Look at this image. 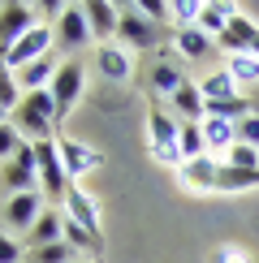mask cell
<instances>
[{
	"label": "cell",
	"instance_id": "1",
	"mask_svg": "<svg viewBox=\"0 0 259 263\" xmlns=\"http://www.w3.org/2000/svg\"><path fill=\"white\" fill-rule=\"evenodd\" d=\"M177 129L181 121L173 117V108H164L160 100H151L147 108V134H151V156H156L160 164H169V168H181V147H177Z\"/></svg>",
	"mask_w": 259,
	"mask_h": 263
},
{
	"label": "cell",
	"instance_id": "2",
	"mask_svg": "<svg viewBox=\"0 0 259 263\" xmlns=\"http://www.w3.org/2000/svg\"><path fill=\"white\" fill-rule=\"evenodd\" d=\"M160 30L151 17H143V9H138V0H125V5H117V39H121L125 52H151L160 48Z\"/></svg>",
	"mask_w": 259,
	"mask_h": 263
},
{
	"label": "cell",
	"instance_id": "3",
	"mask_svg": "<svg viewBox=\"0 0 259 263\" xmlns=\"http://www.w3.org/2000/svg\"><path fill=\"white\" fill-rule=\"evenodd\" d=\"M0 181L9 185V194H30L39 190V160H35V142L22 138V147L0 164ZM43 194V190H39Z\"/></svg>",
	"mask_w": 259,
	"mask_h": 263
},
{
	"label": "cell",
	"instance_id": "4",
	"mask_svg": "<svg viewBox=\"0 0 259 263\" xmlns=\"http://www.w3.org/2000/svg\"><path fill=\"white\" fill-rule=\"evenodd\" d=\"M82 91H86V69H82V61L78 57H69L57 69V78H52V100H57V125H65V117H69V108L82 100Z\"/></svg>",
	"mask_w": 259,
	"mask_h": 263
},
{
	"label": "cell",
	"instance_id": "5",
	"mask_svg": "<svg viewBox=\"0 0 259 263\" xmlns=\"http://www.w3.org/2000/svg\"><path fill=\"white\" fill-rule=\"evenodd\" d=\"M35 160H39V190L52 199V207H57V203H65L69 177H65V164H61L57 138H48V142H35Z\"/></svg>",
	"mask_w": 259,
	"mask_h": 263
},
{
	"label": "cell",
	"instance_id": "6",
	"mask_svg": "<svg viewBox=\"0 0 259 263\" xmlns=\"http://www.w3.org/2000/svg\"><path fill=\"white\" fill-rule=\"evenodd\" d=\"M52 39H57V26L39 22L35 30H26V35H22L13 48L5 52V65H9L13 73H17V69H26L30 61H39V57H48V52H52Z\"/></svg>",
	"mask_w": 259,
	"mask_h": 263
},
{
	"label": "cell",
	"instance_id": "7",
	"mask_svg": "<svg viewBox=\"0 0 259 263\" xmlns=\"http://www.w3.org/2000/svg\"><path fill=\"white\" fill-rule=\"evenodd\" d=\"M35 5H26V0H9V5H0V61H5V52L13 48V43L26 35V30H35Z\"/></svg>",
	"mask_w": 259,
	"mask_h": 263
},
{
	"label": "cell",
	"instance_id": "8",
	"mask_svg": "<svg viewBox=\"0 0 259 263\" xmlns=\"http://www.w3.org/2000/svg\"><path fill=\"white\" fill-rule=\"evenodd\" d=\"M86 43H91V26H86L82 5H65L61 17H57V48L73 57V52H82Z\"/></svg>",
	"mask_w": 259,
	"mask_h": 263
},
{
	"label": "cell",
	"instance_id": "9",
	"mask_svg": "<svg viewBox=\"0 0 259 263\" xmlns=\"http://www.w3.org/2000/svg\"><path fill=\"white\" fill-rule=\"evenodd\" d=\"M39 216H43V194H39V190H30V194H9L5 207H0L5 229H26V233H30V224H35Z\"/></svg>",
	"mask_w": 259,
	"mask_h": 263
},
{
	"label": "cell",
	"instance_id": "10",
	"mask_svg": "<svg viewBox=\"0 0 259 263\" xmlns=\"http://www.w3.org/2000/svg\"><path fill=\"white\" fill-rule=\"evenodd\" d=\"M57 151H61V164H65V177H86L91 168H100L104 156L95 147H82V142H73V138H57Z\"/></svg>",
	"mask_w": 259,
	"mask_h": 263
},
{
	"label": "cell",
	"instance_id": "11",
	"mask_svg": "<svg viewBox=\"0 0 259 263\" xmlns=\"http://www.w3.org/2000/svg\"><path fill=\"white\" fill-rule=\"evenodd\" d=\"M255 39H259V26L246 13H237L229 26H225V35L216 39V48H220L225 57H242V52H255Z\"/></svg>",
	"mask_w": 259,
	"mask_h": 263
},
{
	"label": "cell",
	"instance_id": "12",
	"mask_svg": "<svg viewBox=\"0 0 259 263\" xmlns=\"http://www.w3.org/2000/svg\"><path fill=\"white\" fill-rule=\"evenodd\" d=\"M57 242H65V216L57 212V207H43V216L30 224V233L22 237V246L39 250V246H57Z\"/></svg>",
	"mask_w": 259,
	"mask_h": 263
},
{
	"label": "cell",
	"instance_id": "13",
	"mask_svg": "<svg viewBox=\"0 0 259 263\" xmlns=\"http://www.w3.org/2000/svg\"><path fill=\"white\" fill-rule=\"evenodd\" d=\"M95 69H100L108 82H125L130 73H134V57H130L121 43H100V48H95Z\"/></svg>",
	"mask_w": 259,
	"mask_h": 263
},
{
	"label": "cell",
	"instance_id": "14",
	"mask_svg": "<svg viewBox=\"0 0 259 263\" xmlns=\"http://www.w3.org/2000/svg\"><path fill=\"white\" fill-rule=\"evenodd\" d=\"M169 108H173V117H177V121H203V117H208V100H203L199 82H190V78L169 95Z\"/></svg>",
	"mask_w": 259,
	"mask_h": 263
},
{
	"label": "cell",
	"instance_id": "15",
	"mask_svg": "<svg viewBox=\"0 0 259 263\" xmlns=\"http://www.w3.org/2000/svg\"><path fill=\"white\" fill-rule=\"evenodd\" d=\"M82 13H86V26H91V39L117 43V5H108V0H86Z\"/></svg>",
	"mask_w": 259,
	"mask_h": 263
},
{
	"label": "cell",
	"instance_id": "16",
	"mask_svg": "<svg viewBox=\"0 0 259 263\" xmlns=\"http://www.w3.org/2000/svg\"><path fill=\"white\" fill-rule=\"evenodd\" d=\"M173 48H177V57H190V61H212L216 52V39L212 35H203L199 26H190V30H173Z\"/></svg>",
	"mask_w": 259,
	"mask_h": 263
},
{
	"label": "cell",
	"instance_id": "17",
	"mask_svg": "<svg viewBox=\"0 0 259 263\" xmlns=\"http://www.w3.org/2000/svg\"><path fill=\"white\" fill-rule=\"evenodd\" d=\"M216 173H220V160L203 156V160H190L177 168V181L190 185V190H216Z\"/></svg>",
	"mask_w": 259,
	"mask_h": 263
},
{
	"label": "cell",
	"instance_id": "18",
	"mask_svg": "<svg viewBox=\"0 0 259 263\" xmlns=\"http://www.w3.org/2000/svg\"><path fill=\"white\" fill-rule=\"evenodd\" d=\"M57 69H61V65L52 61V52H48V57L30 61L26 69H17V86H22L26 95H30V91H48V86H52V78H57Z\"/></svg>",
	"mask_w": 259,
	"mask_h": 263
},
{
	"label": "cell",
	"instance_id": "19",
	"mask_svg": "<svg viewBox=\"0 0 259 263\" xmlns=\"http://www.w3.org/2000/svg\"><path fill=\"white\" fill-rule=\"evenodd\" d=\"M186 82V73H181V65L177 61H156L151 65V73H147V86H151V100H156V95H169L177 91V86Z\"/></svg>",
	"mask_w": 259,
	"mask_h": 263
},
{
	"label": "cell",
	"instance_id": "20",
	"mask_svg": "<svg viewBox=\"0 0 259 263\" xmlns=\"http://www.w3.org/2000/svg\"><path fill=\"white\" fill-rule=\"evenodd\" d=\"M242 13L237 5H229V0H212V5H203V13H199V30L203 35H212V39H220L225 35V26Z\"/></svg>",
	"mask_w": 259,
	"mask_h": 263
},
{
	"label": "cell",
	"instance_id": "21",
	"mask_svg": "<svg viewBox=\"0 0 259 263\" xmlns=\"http://www.w3.org/2000/svg\"><path fill=\"white\" fill-rule=\"evenodd\" d=\"M65 207H69V220H78L82 229H91V233H100V212H95V203L86 199V190H78V185L69 181V190H65Z\"/></svg>",
	"mask_w": 259,
	"mask_h": 263
},
{
	"label": "cell",
	"instance_id": "22",
	"mask_svg": "<svg viewBox=\"0 0 259 263\" xmlns=\"http://www.w3.org/2000/svg\"><path fill=\"white\" fill-rule=\"evenodd\" d=\"M255 185H259V168H233V164H220V173H216V190H220V194L255 190Z\"/></svg>",
	"mask_w": 259,
	"mask_h": 263
},
{
	"label": "cell",
	"instance_id": "23",
	"mask_svg": "<svg viewBox=\"0 0 259 263\" xmlns=\"http://www.w3.org/2000/svg\"><path fill=\"white\" fill-rule=\"evenodd\" d=\"M177 147H181V160H203L208 156V138H203V121H181L177 129Z\"/></svg>",
	"mask_w": 259,
	"mask_h": 263
},
{
	"label": "cell",
	"instance_id": "24",
	"mask_svg": "<svg viewBox=\"0 0 259 263\" xmlns=\"http://www.w3.org/2000/svg\"><path fill=\"white\" fill-rule=\"evenodd\" d=\"M225 69H229V78L237 82V91H242V86H259V57H251V52L225 57Z\"/></svg>",
	"mask_w": 259,
	"mask_h": 263
},
{
	"label": "cell",
	"instance_id": "25",
	"mask_svg": "<svg viewBox=\"0 0 259 263\" xmlns=\"http://www.w3.org/2000/svg\"><path fill=\"white\" fill-rule=\"evenodd\" d=\"M203 138H208V156H212V151H229L237 142V125L216 121V117H203Z\"/></svg>",
	"mask_w": 259,
	"mask_h": 263
},
{
	"label": "cell",
	"instance_id": "26",
	"mask_svg": "<svg viewBox=\"0 0 259 263\" xmlns=\"http://www.w3.org/2000/svg\"><path fill=\"white\" fill-rule=\"evenodd\" d=\"M199 91H203V100H237V82L229 78V69H212L208 78L199 82Z\"/></svg>",
	"mask_w": 259,
	"mask_h": 263
},
{
	"label": "cell",
	"instance_id": "27",
	"mask_svg": "<svg viewBox=\"0 0 259 263\" xmlns=\"http://www.w3.org/2000/svg\"><path fill=\"white\" fill-rule=\"evenodd\" d=\"M199 13H203V5H199V0H169L173 30H190V26H199Z\"/></svg>",
	"mask_w": 259,
	"mask_h": 263
},
{
	"label": "cell",
	"instance_id": "28",
	"mask_svg": "<svg viewBox=\"0 0 259 263\" xmlns=\"http://www.w3.org/2000/svg\"><path fill=\"white\" fill-rule=\"evenodd\" d=\"M30 263H73V246L69 242H57V246H39V250H26Z\"/></svg>",
	"mask_w": 259,
	"mask_h": 263
},
{
	"label": "cell",
	"instance_id": "29",
	"mask_svg": "<svg viewBox=\"0 0 259 263\" xmlns=\"http://www.w3.org/2000/svg\"><path fill=\"white\" fill-rule=\"evenodd\" d=\"M0 104H5L9 112H13V108L22 104V95H17V73L9 69L5 61H0Z\"/></svg>",
	"mask_w": 259,
	"mask_h": 263
},
{
	"label": "cell",
	"instance_id": "30",
	"mask_svg": "<svg viewBox=\"0 0 259 263\" xmlns=\"http://www.w3.org/2000/svg\"><path fill=\"white\" fill-rule=\"evenodd\" d=\"M225 164H233V168H259V147H246V142H233V147L225 151Z\"/></svg>",
	"mask_w": 259,
	"mask_h": 263
},
{
	"label": "cell",
	"instance_id": "31",
	"mask_svg": "<svg viewBox=\"0 0 259 263\" xmlns=\"http://www.w3.org/2000/svg\"><path fill=\"white\" fill-rule=\"evenodd\" d=\"M22 147V134H17V125L13 121H0V164H5L13 151Z\"/></svg>",
	"mask_w": 259,
	"mask_h": 263
},
{
	"label": "cell",
	"instance_id": "32",
	"mask_svg": "<svg viewBox=\"0 0 259 263\" xmlns=\"http://www.w3.org/2000/svg\"><path fill=\"white\" fill-rule=\"evenodd\" d=\"M138 9H143V17H151L156 26H173V17H169V5H164V0H138Z\"/></svg>",
	"mask_w": 259,
	"mask_h": 263
},
{
	"label": "cell",
	"instance_id": "33",
	"mask_svg": "<svg viewBox=\"0 0 259 263\" xmlns=\"http://www.w3.org/2000/svg\"><path fill=\"white\" fill-rule=\"evenodd\" d=\"M22 259H26V246L13 242L9 233H0V263H22Z\"/></svg>",
	"mask_w": 259,
	"mask_h": 263
},
{
	"label": "cell",
	"instance_id": "34",
	"mask_svg": "<svg viewBox=\"0 0 259 263\" xmlns=\"http://www.w3.org/2000/svg\"><path fill=\"white\" fill-rule=\"evenodd\" d=\"M237 142H246V147H259V117H242L237 121Z\"/></svg>",
	"mask_w": 259,
	"mask_h": 263
},
{
	"label": "cell",
	"instance_id": "35",
	"mask_svg": "<svg viewBox=\"0 0 259 263\" xmlns=\"http://www.w3.org/2000/svg\"><path fill=\"white\" fill-rule=\"evenodd\" d=\"M5 117H9V108H5V104H0V121H5Z\"/></svg>",
	"mask_w": 259,
	"mask_h": 263
},
{
	"label": "cell",
	"instance_id": "36",
	"mask_svg": "<svg viewBox=\"0 0 259 263\" xmlns=\"http://www.w3.org/2000/svg\"><path fill=\"white\" fill-rule=\"evenodd\" d=\"M73 263H86V259H73ZM95 263H100V259H95Z\"/></svg>",
	"mask_w": 259,
	"mask_h": 263
}]
</instances>
